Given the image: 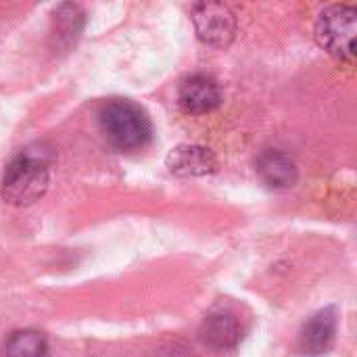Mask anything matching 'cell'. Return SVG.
<instances>
[{
    "label": "cell",
    "mask_w": 357,
    "mask_h": 357,
    "mask_svg": "<svg viewBox=\"0 0 357 357\" xmlns=\"http://www.w3.org/2000/svg\"><path fill=\"white\" fill-rule=\"evenodd\" d=\"M357 10L354 4H331L326 6L314 27L318 44L337 61L354 63L356 59Z\"/></svg>",
    "instance_id": "cell-3"
},
{
    "label": "cell",
    "mask_w": 357,
    "mask_h": 357,
    "mask_svg": "<svg viewBox=\"0 0 357 357\" xmlns=\"http://www.w3.org/2000/svg\"><path fill=\"white\" fill-rule=\"evenodd\" d=\"M84 10L79 4H61L52 15V38L56 46H71L84 29Z\"/></svg>",
    "instance_id": "cell-11"
},
{
    "label": "cell",
    "mask_w": 357,
    "mask_h": 357,
    "mask_svg": "<svg viewBox=\"0 0 357 357\" xmlns=\"http://www.w3.org/2000/svg\"><path fill=\"white\" fill-rule=\"evenodd\" d=\"M98 128L117 151L144 149L153 138V126L142 107L128 98H111L98 111Z\"/></svg>",
    "instance_id": "cell-2"
},
{
    "label": "cell",
    "mask_w": 357,
    "mask_h": 357,
    "mask_svg": "<svg viewBox=\"0 0 357 357\" xmlns=\"http://www.w3.org/2000/svg\"><path fill=\"white\" fill-rule=\"evenodd\" d=\"M337 335V310L326 307L314 314L299 333V351L307 357L324 356Z\"/></svg>",
    "instance_id": "cell-7"
},
{
    "label": "cell",
    "mask_w": 357,
    "mask_h": 357,
    "mask_svg": "<svg viewBox=\"0 0 357 357\" xmlns=\"http://www.w3.org/2000/svg\"><path fill=\"white\" fill-rule=\"evenodd\" d=\"M192 25L199 40L213 48L232 44L236 36V15L224 2H199L192 6Z\"/></svg>",
    "instance_id": "cell-4"
},
{
    "label": "cell",
    "mask_w": 357,
    "mask_h": 357,
    "mask_svg": "<svg viewBox=\"0 0 357 357\" xmlns=\"http://www.w3.org/2000/svg\"><path fill=\"white\" fill-rule=\"evenodd\" d=\"M255 172L261 178V182L274 190H287V188L295 186L297 178H299L295 159L278 149L264 151L255 161Z\"/></svg>",
    "instance_id": "cell-8"
},
{
    "label": "cell",
    "mask_w": 357,
    "mask_h": 357,
    "mask_svg": "<svg viewBox=\"0 0 357 357\" xmlns=\"http://www.w3.org/2000/svg\"><path fill=\"white\" fill-rule=\"evenodd\" d=\"M48 339L33 328H23L10 333L0 349V357H46Z\"/></svg>",
    "instance_id": "cell-10"
},
{
    "label": "cell",
    "mask_w": 357,
    "mask_h": 357,
    "mask_svg": "<svg viewBox=\"0 0 357 357\" xmlns=\"http://www.w3.org/2000/svg\"><path fill=\"white\" fill-rule=\"evenodd\" d=\"M165 167L178 178H201L218 172V157L201 144H180L165 157Z\"/></svg>",
    "instance_id": "cell-6"
},
{
    "label": "cell",
    "mask_w": 357,
    "mask_h": 357,
    "mask_svg": "<svg viewBox=\"0 0 357 357\" xmlns=\"http://www.w3.org/2000/svg\"><path fill=\"white\" fill-rule=\"evenodd\" d=\"M201 341L218 351H226L238 345L241 341V324L230 312H213L205 318L199 331Z\"/></svg>",
    "instance_id": "cell-9"
},
{
    "label": "cell",
    "mask_w": 357,
    "mask_h": 357,
    "mask_svg": "<svg viewBox=\"0 0 357 357\" xmlns=\"http://www.w3.org/2000/svg\"><path fill=\"white\" fill-rule=\"evenodd\" d=\"M222 86L215 77L197 73L186 77L178 88V102L186 113L205 115L222 105Z\"/></svg>",
    "instance_id": "cell-5"
},
{
    "label": "cell",
    "mask_w": 357,
    "mask_h": 357,
    "mask_svg": "<svg viewBox=\"0 0 357 357\" xmlns=\"http://www.w3.org/2000/svg\"><path fill=\"white\" fill-rule=\"evenodd\" d=\"M56 159L48 142H31L21 149L4 167L0 197L6 205L29 207L40 201L50 186V169Z\"/></svg>",
    "instance_id": "cell-1"
}]
</instances>
